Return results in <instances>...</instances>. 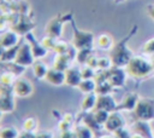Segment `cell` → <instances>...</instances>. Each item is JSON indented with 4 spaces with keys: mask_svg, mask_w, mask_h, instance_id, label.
I'll use <instances>...</instances> for the list:
<instances>
[{
    "mask_svg": "<svg viewBox=\"0 0 154 138\" xmlns=\"http://www.w3.org/2000/svg\"><path fill=\"white\" fill-rule=\"evenodd\" d=\"M137 28H138V25L135 24V25L131 28L130 33H129L125 38H123L120 41H118V42L112 47V50L109 51V58H111V61H112L113 67L125 68V67L128 65V63L130 62V59L134 57L132 52H131L130 48L128 47V41H129V39H130L134 34L137 33Z\"/></svg>",
    "mask_w": 154,
    "mask_h": 138,
    "instance_id": "1",
    "label": "cell"
},
{
    "mask_svg": "<svg viewBox=\"0 0 154 138\" xmlns=\"http://www.w3.org/2000/svg\"><path fill=\"white\" fill-rule=\"evenodd\" d=\"M125 70L130 77L134 80H144L153 75L154 73V64L153 62L146 59L142 56H134L128 65L125 67Z\"/></svg>",
    "mask_w": 154,
    "mask_h": 138,
    "instance_id": "2",
    "label": "cell"
},
{
    "mask_svg": "<svg viewBox=\"0 0 154 138\" xmlns=\"http://www.w3.org/2000/svg\"><path fill=\"white\" fill-rule=\"evenodd\" d=\"M71 25H72V46L77 50L82 48H93L94 46V34L89 30H81L76 27L73 18L71 19Z\"/></svg>",
    "mask_w": 154,
    "mask_h": 138,
    "instance_id": "3",
    "label": "cell"
},
{
    "mask_svg": "<svg viewBox=\"0 0 154 138\" xmlns=\"http://www.w3.org/2000/svg\"><path fill=\"white\" fill-rule=\"evenodd\" d=\"M71 19H72V12H66V13H60L58 16H54L45 25L46 35H49L54 39L61 38L64 24L66 22H71Z\"/></svg>",
    "mask_w": 154,
    "mask_h": 138,
    "instance_id": "4",
    "label": "cell"
},
{
    "mask_svg": "<svg viewBox=\"0 0 154 138\" xmlns=\"http://www.w3.org/2000/svg\"><path fill=\"white\" fill-rule=\"evenodd\" d=\"M132 116L135 120H142L150 122L154 120V99L148 97H140L134 111Z\"/></svg>",
    "mask_w": 154,
    "mask_h": 138,
    "instance_id": "5",
    "label": "cell"
},
{
    "mask_svg": "<svg viewBox=\"0 0 154 138\" xmlns=\"http://www.w3.org/2000/svg\"><path fill=\"white\" fill-rule=\"evenodd\" d=\"M13 88L11 86H0V111L1 114H10L16 108Z\"/></svg>",
    "mask_w": 154,
    "mask_h": 138,
    "instance_id": "6",
    "label": "cell"
},
{
    "mask_svg": "<svg viewBox=\"0 0 154 138\" xmlns=\"http://www.w3.org/2000/svg\"><path fill=\"white\" fill-rule=\"evenodd\" d=\"M35 57H34V53L31 51V47L29 45V42L25 40L24 42H22L19 45V48H18V52H17V56L14 58L13 62H16L17 64L26 68V67H31L35 62Z\"/></svg>",
    "mask_w": 154,
    "mask_h": 138,
    "instance_id": "7",
    "label": "cell"
},
{
    "mask_svg": "<svg viewBox=\"0 0 154 138\" xmlns=\"http://www.w3.org/2000/svg\"><path fill=\"white\" fill-rule=\"evenodd\" d=\"M13 88V93L16 97H19V98H26V97H30L32 93H34V86H32V82L25 77H22V76H18L12 86Z\"/></svg>",
    "mask_w": 154,
    "mask_h": 138,
    "instance_id": "8",
    "label": "cell"
},
{
    "mask_svg": "<svg viewBox=\"0 0 154 138\" xmlns=\"http://www.w3.org/2000/svg\"><path fill=\"white\" fill-rule=\"evenodd\" d=\"M128 73L124 68L120 67H112L107 70V81L116 88V87H123L126 81Z\"/></svg>",
    "mask_w": 154,
    "mask_h": 138,
    "instance_id": "9",
    "label": "cell"
},
{
    "mask_svg": "<svg viewBox=\"0 0 154 138\" xmlns=\"http://www.w3.org/2000/svg\"><path fill=\"white\" fill-rule=\"evenodd\" d=\"M20 42V34H18L13 29L4 30L0 35V46L1 48H10L19 45Z\"/></svg>",
    "mask_w": 154,
    "mask_h": 138,
    "instance_id": "10",
    "label": "cell"
},
{
    "mask_svg": "<svg viewBox=\"0 0 154 138\" xmlns=\"http://www.w3.org/2000/svg\"><path fill=\"white\" fill-rule=\"evenodd\" d=\"M124 125H125L124 117L120 115L119 110H116V111L109 113V116H108L107 121L105 122L103 128H105L108 133H113V132H116L117 130L124 127Z\"/></svg>",
    "mask_w": 154,
    "mask_h": 138,
    "instance_id": "11",
    "label": "cell"
},
{
    "mask_svg": "<svg viewBox=\"0 0 154 138\" xmlns=\"http://www.w3.org/2000/svg\"><path fill=\"white\" fill-rule=\"evenodd\" d=\"M140 99V96L138 93L136 92H128L123 96L122 100L118 103V107H117V110H123V111H130L132 113L137 102Z\"/></svg>",
    "mask_w": 154,
    "mask_h": 138,
    "instance_id": "12",
    "label": "cell"
},
{
    "mask_svg": "<svg viewBox=\"0 0 154 138\" xmlns=\"http://www.w3.org/2000/svg\"><path fill=\"white\" fill-rule=\"evenodd\" d=\"M25 36V40L29 42V45H30V47H31V51H32V53H34V57H35V59H41V58H43L46 54H47V50L42 46V44H41V41L38 42V40L35 38V35L32 34V31H30V33H28L26 35H24Z\"/></svg>",
    "mask_w": 154,
    "mask_h": 138,
    "instance_id": "13",
    "label": "cell"
},
{
    "mask_svg": "<svg viewBox=\"0 0 154 138\" xmlns=\"http://www.w3.org/2000/svg\"><path fill=\"white\" fill-rule=\"evenodd\" d=\"M45 81L52 86H55V87L63 86V85H65V71H61L54 67L49 68L47 74H46Z\"/></svg>",
    "mask_w": 154,
    "mask_h": 138,
    "instance_id": "14",
    "label": "cell"
},
{
    "mask_svg": "<svg viewBox=\"0 0 154 138\" xmlns=\"http://www.w3.org/2000/svg\"><path fill=\"white\" fill-rule=\"evenodd\" d=\"M117 107H118V104L116 103V100L113 99V97L111 94H97L94 110L95 109H103V110L112 113V111L117 110Z\"/></svg>",
    "mask_w": 154,
    "mask_h": 138,
    "instance_id": "15",
    "label": "cell"
},
{
    "mask_svg": "<svg viewBox=\"0 0 154 138\" xmlns=\"http://www.w3.org/2000/svg\"><path fill=\"white\" fill-rule=\"evenodd\" d=\"M81 81H82V75L79 68L69 67L65 70V85L70 87H78Z\"/></svg>",
    "mask_w": 154,
    "mask_h": 138,
    "instance_id": "16",
    "label": "cell"
},
{
    "mask_svg": "<svg viewBox=\"0 0 154 138\" xmlns=\"http://www.w3.org/2000/svg\"><path fill=\"white\" fill-rule=\"evenodd\" d=\"M131 128L134 131V133H137L144 138H154L152 128L149 122L147 121H142V120H135L131 125Z\"/></svg>",
    "mask_w": 154,
    "mask_h": 138,
    "instance_id": "17",
    "label": "cell"
},
{
    "mask_svg": "<svg viewBox=\"0 0 154 138\" xmlns=\"http://www.w3.org/2000/svg\"><path fill=\"white\" fill-rule=\"evenodd\" d=\"M73 58H76V53H73V52L65 53V54H57L53 61V67L61 71H65L69 67H71L70 63L72 62Z\"/></svg>",
    "mask_w": 154,
    "mask_h": 138,
    "instance_id": "18",
    "label": "cell"
},
{
    "mask_svg": "<svg viewBox=\"0 0 154 138\" xmlns=\"http://www.w3.org/2000/svg\"><path fill=\"white\" fill-rule=\"evenodd\" d=\"M26 16H18V19L16 21V23L12 25V29L16 30L18 34L20 35H26L28 33L31 31V29L34 28V23L30 19H24Z\"/></svg>",
    "mask_w": 154,
    "mask_h": 138,
    "instance_id": "19",
    "label": "cell"
},
{
    "mask_svg": "<svg viewBox=\"0 0 154 138\" xmlns=\"http://www.w3.org/2000/svg\"><path fill=\"white\" fill-rule=\"evenodd\" d=\"M96 47L100 48V50H103V51H111L112 47L114 46V42H113V39L109 34L107 33H102L100 34L97 38H96Z\"/></svg>",
    "mask_w": 154,
    "mask_h": 138,
    "instance_id": "20",
    "label": "cell"
},
{
    "mask_svg": "<svg viewBox=\"0 0 154 138\" xmlns=\"http://www.w3.org/2000/svg\"><path fill=\"white\" fill-rule=\"evenodd\" d=\"M96 98H97V94H96L95 92L84 94V97H83V99H82V102H81V109H82V111H83V113L93 111L94 108H95Z\"/></svg>",
    "mask_w": 154,
    "mask_h": 138,
    "instance_id": "21",
    "label": "cell"
},
{
    "mask_svg": "<svg viewBox=\"0 0 154 138\" xmlns=\"http://www.w3.org/2000/svg\"><path fill=\"white\" fill-rule=\"evenodd\" d=\"M31 67H32V74H34V76L36 79H38V80H45L46 74H47V71H48L49 68L43 62H41L40 59H36Z\"/></svg>",
    "mask_w": 154,
    "mask_h": 138,
    "instance_id": "22",
    "label": "cell"
},
{
    "mask_svg": "<svg viewBox=\"0 0 154 138\" xmlns=\"http://www.w3.org/2000/svg\"><path fill=\"white\" fill-rule=\"evenodd\" d=\"M73 138H94V131L84 123L77 125L73 130Z\"/></svg>",
    "mask_w": 154,
    "mask_h": 138,
    "instance_id": "23",
    "label": "cell"
},
{
    "mask_svg": "<svg viewBox=\"0 0 154 138\" xmlns=\"http://www.w3.org/2000/svg\"><path fill=\"white\" fill-rule=\"evenodd\" d=\"M82 123H84L85 126H88L89 128H91L93 131H99L102 128V126L96 121V119L94 117L93 111H87L84 113V115L82 116Z\"/></svg>",
    "mask_w": 154,
    "mask_h": 138,
    "instance_id": "24",
    "label": "cell"
},
{
    "mask_svg": "<svg viewBox=\"0 0 154 138\" xmlns=\"http://www.w3.org/2000/svg\"><path fill=\"white\" fill-rule=\"evenodd\" d=\"M83 94H87V93H91V92H95V88H96V82L94 79H82V81L79 82L78 87H77Z\"/></svg>",
    "mask_w": 154,
    "mask_h": 138,
    "instance_id": "25",
    "label": "cell"
},
{
    "mask_svg": "<svg viewBox=\"0 0 154 138\" xmlns=\"http://www.w3.org/2000/svg\"><path fill=\"white\" fill-rule=\"evenodd\" d=\"M20 45V44H19ZM19 45L14 46V47H10V48H2L1 51V62L2 63H7V62H13L16 56H17V52H18V48H19Z\"/></svg>",
    "mask_w": 154,
    "mask_h": 138,
    "instance_id": "26",
    "label": "cell"
},
{
    "mask_svg": "<svg viewBox=\"0 0 154 138\" xmlns=\"http://www.w3.org/2000/svg\"><path fill=\"white\" fill-rule=\"evenodd\" d=\"M94 54L93 48H82V50H77L76 51V61L78 64L81 65H85L87 62L89 61V58Z\"/></svg>",
    "mask_w": 154,
    "mask_h": 138,
    "instance_id": "27",
    "label": "cell"
},
{
    "mask_svg": "<svg viewBox=\"0 0 154 138\" xmlns=\"http://www.w3.org/2000/svg\"><path fill=\"white\" fill-rule=\"evenodd\" d=\"M57 54H65V53H71L73 51H76V48L72 46H70L67 42L65 41H61V40H57V44H55V47L53 50Z\"/></svg>",
    "mask_w": 154,
    "mask_h": 138,
    "instance_id": "28",
    "label": "cell"
},
{
    "mask_svg": "<svg viewBox=\"0 0 154 138\" xmlns=\"http://www.w3.org/2000/svg\"><path fill=\"white\" fill-rule=\"evenodd\" d=\"M17 77H18V76H17L16 74H13L12 71L4 69V71L1 73V76H0V82H1V85H4V86H11V87H12Z\"/></svg>",
    "mask_w": 154,
    "mask_h": 138,
    "instance_id": "29",
    "label": "cell"
},
{
    "mask_svg": "<svg viewBox=\"0 0 154 138\" xmlns=\"http://www.w3.org/2000/svg\"><path fill=\"white\" fill-rule=\"evenodd\" d=\"M114 87L108 82H101V84H96V88H95V93L96 94H112Z\"/></svg>",
    "mask_w": 154,
    "mask_h": 138,
    "instance_id": "30",
    "label": "cell"
},
{
    "mask_svg": "<svg viewBox=\"0 0 154 138\" xmlns=\"http://www.w3.org/2000/svg\"><path fill=\"white\" fill-rule=\"evenodd\" d=\"M18 130L13 126H5L0 130V138H17Z\"/></svg>",
    "mask_w": 154,
    "mask_h": 138,
    "instance_id": "31",
    "label": "cell"
},
{
    "mask_svg": "<svg viewBox=\"0 0 154 138\" xmlns=\"http://www.w3.org/2000/svg\"><path fill=\"white\" fill-rule=\"evenodd\" d=\"M93 114H94V117L96 119V121L103 127L105 122L107 121V119L109 116V111L103 110V109H95V110H93Z\"/></svg>",
    "mask_w": 154,
    "mask_h": 138,
    "instance_id": "32",
    "label": "cell"
},
{
    "mask_svg": "<svg viewBox=\"0 0 154 138\" xmlns=\"http://www.w3.org/2000/svg\"><path fill=\"white\" fill-rule=\"evenodd\" d=\"M37 125H38V121L36 117L34 116H29L24 120L23 122V130L25 131H30V132H35L36 128H37Z\"/></svg>",
    "mask_w": 154,
    "mask_h": 138,
    "instance_id": "33",
    "label": "cell"
},
{
    "mask_svg": "<svg viewBox=\"0 0 154 138\" xmlns=\"http://www.w3.org/2000/svg\"><path fill=\"white\" fill-rule=\"evenodd\" d=\"M141 52L146 56H154V38L147 40L142 47H141Z\"/></svg>",
    "mask_w": 154,
    "mask_h": 138,
    "instance_id": "34",
    "label": "cell"
},
{
    "mask_svg": "<svg viewBox=\"0 0 154 138\" xmlns=\"http://www.w3.org/2000/svg\"><path fill=\"white\" fill-rule=\"evenodd\" d=\"M57 40H58V39H54V38H52V36H49V35H46V36L42 38L41 44H42V46H43L47 51H51V50H54L55 44H57Z\"/></svg>",
    "mask_w": 154,
    "mask_h": 138,
    "instance_id": "35",
    "label": "cell"
},
{
    "mask_svg": "<svg viewBox=\"0 0 154 138\" xmlns=\"http://www.w3.org/2000/svg\"><path fill=\"white\" fill-rule=\"evenodd\" d=\"M113 64H112V61L108 57H99L97 58V69H101V70H108L109 68H112Z\"/></svg>",
    "mask_w": 154,
    "mask_h": 138,
    "instance_id": "36",
    "label": "cell"
},
{
    "mask_svg": "<svg viewBox=\"0 0 154 138\" xmlns=\"http://www.w3.org/2000/svg\"><path fill=\"white\" fill-rule=\"evenodd\" d=\"M95 69L89 67V65H83L81 68V75H82V79H94L95 76Z\"/></svg>",
    "mask_w": 154,
    "mask_h": 138,
    "instance_id": "37",
    "label": "cell"
},
{
    "mask_svg": "<svg viewBox=\"0 0 154 138\" xmlns=\"http://www.w3.org/2000/svg\"><path fill=\"white\" fill-rule=\"evenodd\" d=\"M112 134H113L114 138H131L132 137V134L130 133V131L128 128H125V127H122V128L117 130Z\"/></svg>",
    "mask_w": 154,
    "mask_h": 138,
    "instance_id": "38",
    "label": "cell"
},
{
    "mask_svg": "<svg viewBox=\"0 0 154 138\" xmlns=\"http://www.w3.org/2000/svg\"><path fill=\"white\" fill-rule=\"evenodd\" d=\"M35 138H54L51 131H40L35 133Z\"/></svg>",
    "mask_w": 154,
    "mask_h": 138,
    "instance_id": "39",
    "label": "cell"
},
{
    "mask_svg": "<svg viewBox=\"0 0 154 138\" xmlns=\"http://www.w3.org/2000/svg\"><path fill=\"white\" fill-rule=\"evenodd\" d=\"M70 127H71V123H69V122L65 121V120H61V121L58 123V130H59V132L67 131V130H70Z\"/></svg>",
    "mask_w": 154,
    "mask_h": 138,
    "instance_id": "40",
    "label": "cell"
},
{
    "mask_svg": "<svg viewBox=\"0 0 154 138\" xmlns=\"http://www.w3.org/2000/svg\"><path fill=\"white\" fill-rule=\"evenodd\" d=\"M17 138H35V132H30V131H20L18 133V137Z\"/></svg>",
    "mask_w": 154,
    "mask_h": 138,
    "instance_id": "41",
    "label": "cell"
},
{
    "mask_svg": "<svg viewBox=\"0 0 154 138\" xmlns=\"http://www.w3.org/2000/svg\"><path fill=\"white\" fill-rule=\"evenodd\" d=\"M58 138H73V131H71V130L63 131V132H60Z\"/></svg>",
    "mask_w": 154,
    "mask_h": 138,
    "instance_id": "42",
    "label": "cell"
},
{
    "mask_svg": "<svg viewBox=\"0 0 154 138\" xmlns=\"http://www.w3.org/2000/svg\"><path fill=\"white\" fill-rule=\"evenodd\" d=\"M63 120L67 121L69 123H72V122H73V120H75V115H73V114H71V113H66V114H64Z\"/></svg>",
    "mask_w": 154,
    "mask_h": 138,
    "instance_id": "43",
    "label": "cell"
},
{
    "mask_svg": "<svg viewBox=\"0 0 154 138\" xmlns=\"http://www.w3.org/2000/svg\"><path fill=\"white\" fill-rule=\"evenodd\" d=\"M147 13H148V16L154 21V4H149V5L147 6Z\"/></svg>",
    "mask_w": 154,
    "mask_h": 138,
    "instance_id": "44",
    "label": "cell"
},
{
    "mask_svg": "<svg viewBox=\"0 0 154 138\" xmlns=\"http://www.w3.org/2000/svg\"><path fill=\"white\" fill-rule=\"evenodd\" d=\"M100 138H114V137H113V134H103Z\"/></svg>",
    "mask_w": 154,
    "mask_h": 138,
    "instance_id": "45",
    "label": "cell"
},
{
    "mask_svg": "<svg viewBox=\"0 0 154 138\" xmlns=\"http://www.w3.org/2000/svg\"><path fill=\"white\" fill-rule=\"evenodd\" d=\"M131 138H144V137H142V136H140V134H137V133H134Z\"/></svg>",
    "mask_w": 154,
    "mask_h": 138,
    "instance_id": "46",
    "label": "cell"
}]
</instances>
